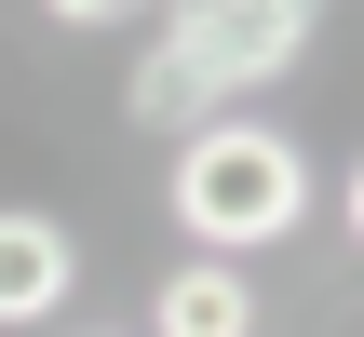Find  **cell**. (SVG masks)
Masks as SVG:
<instances>
[{
	"label": "cell",
	"instance_id": "2",
	"mask_svg": "<svg viewBox=\"0 0 364 337\" xmlns=\"http://www.w3.org/2000/svg\"><path fill=\"white\" fill-rule=\"evenodd\" d=\"M311 14H324V0H162L149 41L230 108V95H257V81H284V68L311 54Z\"/></svg>",
	"mask_w": 364,
	"mask_h": 337
},
{
	"label": "cell",
	"instance_id": "5",
	"mask_svg": "<svg viewBox=\"0 0 364 337\" xmlns=\"http://www.w3.org/2000/svg\"><path fill=\"white\" fill-rule=\"evenodd\" d=\"M54 27H135V14H162V0H41Z\"/></svg>",
	"mask_w": 364,
	"mask_h": 337
},
{
	"label": "cell",
	"instance_id": "4",
	"mask_svg": "<svg viewBox=\"0 0 364 337\" xmlns=\"http://www.w3.org/2000/svg\"><path fill=\"white\" fill-rule=\"evenodd\" d=\"M149 337H257V284L230 257H176L149 297Z\"/></svg>",
	"mask_w": 364,
	"mask_h": 337
},
{
	"label": "cell",
	"instance_id": "6",
	"mask_svg": "<svg viewBox=\"0 0 364 337\" xmlns=\"http://www.w3.org/2000/svg\"><path fill=\"white\" fill-rule=\"evenodd\" d=\"M81 337H108V324H81Z\"/></svg>",
	"mask_w": 364,
	"mask_h": 337
},
{
	"label": "cell",
	"instance_id": "1",
	"mask_svg": "<svg viewBox=\"0 0 364 337\" xmlns=\"http://www.w3.org/2000/svg\"><path fill=\"white\" fill-rule=\"evenodd\" d=\"M297 216H311V149L297 135H270V122H203V135H176V230H189V257H257V243H297Z\"/></svg>",
	"mask_w": 364,
	"mask_h": 337
},
{
	"label": "cell",
	"instance_id": "3",
	"mask_svg": "<svg viewBox=\"0 0 364 337\" xmlns=\"http://www.w3.org/2000/svg\"><path fill=\"white\" fill-rule=\"evenodd\" d=\"M68 284H81V243H68L54 216L0 203V324H54V311H68Z\"/></svg>",
	"mask_w": 364,
	"mask_h": 337
}]
</instances>
